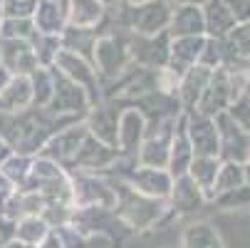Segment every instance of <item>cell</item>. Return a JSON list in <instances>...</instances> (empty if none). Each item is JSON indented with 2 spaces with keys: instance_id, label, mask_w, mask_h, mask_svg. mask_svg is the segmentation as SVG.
Returning a JSON list of instances; mask_svg holds the SVG:
<instances>
[{
  "instance_id": "6da1fadb",
  "label": "cell",
  "mask_w": 250,
  "mask_h": 248,
  "mask_svg": "<svg viewBox=\"0 0 250 248\" xmlns=\"http://www.w3.org/2000/svg\"><path fill=\"white\" fill-rule=\"evenodd\" d=\"M82 119L84 117L55 114L50 107L3 112L0 114V134H3L8 149H15L18 154H25V157H38L57 132Z\"/></svg>"
},
{
  "instance_id": "7a4b0ae2",
  "label": "cell",
  "mask_w": 250,
  "mask_h": 248,
  "mask_svg": "<svg viewBox=\"0 0 250 248\" xmlns=\"http://www.w3.org/2000/svg\"><path fill=\"white\" fill-rule=\"evenodd\" d=\"M106 181H109L117 201H114V214L126 224V228L131 233H141L149 231L154 226H159L166 216H168V206L161 199H149L144 194L134 191L129 184H124L122 179H114V176L102 174Z\"/></svg>"
},
{
  "instance_id": "3957f363",
  "label": "cell",
  "mask_w": 250,
  "mask_h": 248,
  "mask_svg": "<svg viewBox=\"0 0 250 248\" xmlns=\"http://www.w3.org/2000/svg\"><path fill=\"white\" fill-rule=\"evenodd\" d=\"M20 191H30V194H38L50 203H62V206H72V184H69V174L42 157H35L30 174L22 184Z\"/></svg>"
},
{
  "instance_id": "277c9868",
  "label": "cell",
  "mask_w": 250,
  "mask_h": 248,
  "mask_svg": "<svg viewBox=\"0 0 250 248\" xmlns=\"http://www.w3.org/2000/svg\"><path fill=\"white\" fill-rule=\"evenodd\" d=\"M69 226H75L82 233H102L109 236L117 246L126 243L134 233L126 228V224L114 214V208H104V206H84L72 211V221Z\"/></svg>"
},
{
  "instance_id": "5b68a950",
  "label": "cell",
  "mask_w": 250,
  "mask_h": 248,
  "mask_svg": "<svg viewBox=\"0 0 250 248\" xmlns=\"http://www.w3.org/2000/svg\"><path fill=\"white\" fill-rule=\"evenodd\" d=\"M67 174H69V184H72L75 208H84V206L114 208L117 196L102 174H87V171H67Z\"/></svg>"
},
{
  "instance_id": "8992f818",
  "label": "cell",
  "mask_w": 250,
  "mask_h": 248,
  "mask_svg": "<svg viewBox=\"0 0 250 248\" xmlns=\"http://www.w3.org/2000/svg\"><path fill=\"white\" fill-rule=\"evenodd\" d=\"M213 119H216V129H218V159L245 164L250 159V136L228 112H221Z\"/></svg>"
},
{
  "instance_id": "52a82bcc",
  "label": "cell",
  "mask_w": 250,
  "mask_h": 248,
  "mask_svg": "<svg viewBox=\"0 0 250 248\" xmlns=\"http://www.w3.org/2000/svg\"><path fill=\"white\" fill-rule=\"evenodd\" d=\"M240 97H245V94L235 87V82H228L226 75H210L201 99L196 102L193 112L201 114V117H210L213 119V117H218L221 112H228V107Z\"/></svg>"
},
{
  "instance_id": "ba28073f",
  "label": "cell",
  "mask_w": 250,
  "mask_h": 248,
  "mask_svg": "<svg viewBox=\"0 0 250 248\" xmlns=\"http://www.w3.org/2000/svg\"><path fill=\"white\" fill-rule=\"evenodd\" d=\"M119 149L114 147H106L102 144L99 139H94L92 134L84 136L82 141V147L80 152L75 154L72 164H69L64 171H87V174H104V171H109L112 164L119 159Z\"/></svg>"
},
{
  "instance_id": "9c48e42d",
  "label": "cell",
  "mask_w": 250,
  "mask_h": 248,
  "mask_svg": "<svg viewBox=\"0 0 250 248\" xmlns=\"http://www.w3.org/2000/svg\"><path fill=\"white\" fill-rule=\"evenodd\" d=\"M122 112L124 110H122L119 102H97L84 114V127L94 139L102 141V144L117 149V129H119Z\"/></svg>"
},
{
  "instance_id": "30bf717a",
  "label": "cell",
  "mask_w": 250,
  "mask_h": 248,
  "mask_svg": "<svg viewBox=\"0 0 250 248\" xmlns=\"http://www.w3.org/2000/svg\"><path fill=\"white\" fill-rule=\"evenodd\" d=\"M87 134H89V132H87V127H84V119L77 122V124H69V127H64L62 132H57V134L47 141L45 149H42L38 157L50 159V161L60 164L62 169H67L69 164H72L75 154L80 152V147H82V141H84Z\"/></svg>"
},
{
  "instance_id": "8fae6325",
  "label": "cell",
  "mask_w": 250,
  "mask_h": 248,
  "mask_svg": "<svg viewBox=\"0 0 250 248\" xmlns=\"http://www.w3.org/2000/svg\"><path fill=\"white\" fill-rule=\"evenodd\" d=\"M166 206L176 219H188L196 216L208 206L206 194L188 179V176H178L171 184V191L166 196Z\"/></svg>"
},
{
  "instance_id": "7c38bea8",
  "label": "cell",
  "mask_w": 250,
  "mask_h": 248,
  "mask_svg": "<svg viewBox=\"0 0 250 248\" xmlns=\"http://www.w3.org/2000/svg\"><path fill=\"white\" fill-rule=\"evenodd\" d=\"M176 122L164 124V127L144 134V141H141V147L136 152L139 166H151V169H166L168 166V149H171V136H173Z\"/></svg>"
},
{
  "instance_id": "4fadbf2b",
  "label": "cell",
  "mask_w": 250,
  "mask_h": 248,
  "mask_svg": "<svg viewBox=\"0 0 250 248\" xmlns=\"http://www.w3.org/2000/svg\"><path fill=\"white\" fill-rule=\"evenodd\" d=\"M92 107V102L87 97V92L75 85L67 77H57L55 80V92L50 99V110L55 114H67V117H84Z\"/></svg>"
},
{
  "instance_id": "5bb4252c",
  "label": "cell",
  "mask_w": 250,
  "mask_h": 248,
  "mask_svg": "<svg viewBox=\"0 0 250 248\" xmlns=\"http://www.w3.org/2000/svg\"><path fill=\"white\" fill-rule=\"evenodd\" d=\"M186 124V136L191 141L193 157H218V129L216 119L201 117L196 112L184 117Z\"/></svg>"
},
{
  "instance_id": "9a60e30c",
  "label": "cell",
  "mask_w": 250,
  "mask_h": 248,
  "mask_svg": "<svg viewBox=\"0 0 250 248\" xmlns=\"http://www.w3.org/2000/svg\"><path fill=\"white\" fill-rule=\"evenodd\" d=\"M144 134H146V119L141 117L139 110L134 107H126L119 117V129H117V149L122 157H129V159H136V152L144 141Z\"/></svg>"
},
{
  "instance_id": "2e32d148",
  "label": "cell",
  "mask_w": 250,
  "mask_h": 248,
  "mask_svg": "<svg viewBox=\"0 0 250 248\" xmlns=\"http://www.w3.org/2000/svg\"><path fill=\"white\" fill-rule=\"evenodd\" d=\"M181 114L173 127V136H171V149H168V166L166 171L171 174V179H178V176H186L191 161H193V149H191V141L186 136V124H184Z\"/></svg>"
},
{
  "instance_id": "e0dca14e",
  "label": "cell",
  "mask_w": 250,
  "mask_h": 248,
  "mask_svg": "<svg viewBox=\"0 0 250 248\" xmlns=\"http://www.w3.org/2000/svg\"><path fill=\"white\" fill-rule=\"evenodd\" d=\"M55 233L60 236L64 248H117V243L109 236H102V233H82L75 226H60L55 228Z\"/></svg>"
},
{
  "instance_id": "ac0fdd59",
  "label": "cell",
  "mask_w": 250,
  "mask_h": 248,
  "mask_svg": "<svg viewBox=\"0 0 250 248\" xmlns=\"http://www.w3.org/2000/svg\"><path fill=\"white\" fill-rule=\"evenodd\" d=\"M245 184V174H243V164H235V161H221V169L216 174V181H213L210 191L206 194V201H213L216 196L230 191V189H238Z\"/></svg>"
},
{
  "instance_id": "d6986e66",
  "label": "cell",
  "mask_w": 250,
  "mask_h": 248,
  "mask_svg": "<svg viewBox=\"0 0 250 248\" xmlns=\"http://www.w3.org/2000/svg\"><path fill=\"white\" fill-rule=\"evenodd\" d=\"M181 248H223V243L208 221H196L181 233Z\"/></svg>"
},
{
  "instance_id": "ffe728a7",
  "label": "cell",
  "mask_w": 250,
  "mask_h": 248,
  "mask_svg": "<svg viewBox=\"0 0 250 248\" xmlns=\"http://www.w3.org/2000/svg\"><path fill=\"white\" fill-rule=\"evenodd\" d=\"M218 169H221V159H218V157H193V161H191L186 176H188V179H191L203 194H208L210 186H213V181H216Z\"/></svg>"
},
{
  "instance_id": "44dd1931",
  "label": "cell",
  "mask_w": 250,
  "mask_h": 248,
  "mask_svg": "<svg viewBox=\"0 0 250 248\" xmlns=\"http://www.w3.org/2000/svg\"><path fill=\"white\" fill-rule=\"evenodd\" d=\"M208 80H210V75L203 72V69H193V72L184 80L181 92H178V94H181V97H178V102H181L184 114H191V112H193V107H196V102L201 99V94H203Z\"/></svg>"
},
{
  "instance_id": "7402d4cb",
  "label": "cell",
  "mask_w": 250,
  "mask_h": 248,
  "mask_svg": "<svg viewBox=\"0 0 250 248\" xmlns=\"http://www.w3.org/2000/svg\"><path fill=\"white\" fill-rule=\"evenodd\" d=\"M52 228L40 219V216H22L18 224H15V238L27 243V246H38Z\"/></svg>"
},
{
  "instance_id": "603a6c76",
  "label": "cell",
  "mask_w": 250,
  "mask_h": 248,
  "mask_svg": "<svg viewBox=\"0 0 250 248\" xmlns=\"http://www.w3.org/2000/svg\"><path fill=\"white\" fill-rule=\"evenodd\" d=\"M208 206L218 208V211H238V208H248L250 206V186L243 184L238 189H230L221 196H216L213 201H208Z\"/></svg>"
},
{
  "instance_id": "cb8c5ba5",
  "label": "cell",
  "mask_w": 250,
  "mask_h": 248,
  "mask_svg": "<svg viewBox=\"0 0 250 248\" xmlns=\"http://www.w3.org/2000/svg\"><path fill=\"white\" fill-rule=\"evenodd\" d=\"M30 166H32V157H25V154H15V157H8L3 161V174L5 179H10L13 184H25L27 174H30Z\"/></svg>"
},
{
  "instance_id": "d4e9b609",
  "label": "cell",
  "mask_w": 250,
  "mask_h": 248,
  "mask_svg": "<svg viewBox=\"0 0 250 248\" xmlns=\"http://www.w3.org/2000/svg\"><path fill=\"white\" fill-rule=\"evenodd\" d=\"M228 114L243 127V132L250 136V99L248 97H240L235 99L230 107H228Z\"/></svg>"
},
{
  "instance_id": "484cf974",
  "label": "cell",
  "mask_w": 250,
  "mask_h": 248,
  "mask_svg": "<svg viewBox=\"0 0 250 248\" xmlns=\"http://www.w3.org/2000/svg\"><path fill=\"white\" fill-rule=\"evenodd\" d=\"M35 248H64V246H62L60 236H57L55 231H50V233H47V236H45V238H42L38 246H35Z\"/></svg>"
},
{
  "instance_id": "4316f807",
  "label": "cell",
  "mask_w": 250,
  "mask_h": 248,
  "mask_svg": "<svg viewBox=\"0 0 250 248\" xmlns=\"http://www.w3.org/2000/svg\"><path fill=\"white\" fill-rule=\"evenodd\" d=\"M3 248H35V246H27V243H22V241H18V238H15V241H10V243H5Z\"/></svg>"
},
{
  "instance_id": "83f0119b",
  "label": "cell",
  "mask_w": 250,
  "mask_h": 248,
  "mask_svg": "<svg viewBox=\"0 0 250 248\" xmlns=\"http://www.w3.org/2000/svg\"><path fill=\"white\" fill-rule=\"evenodd\" d=\"M243 174H245V184L250 186V159H248V161L243 164Z\"/></svg>"
},
{
  "instance_id": "f1b7e54d",
  "label": "cell",
  "mask_w": 250,
  "mask_h": 248,
  "mask_svg": "<svg viewBox=\"0 0 250 248\" xmlns=\"http://www.w3.org/2000/svg\"><path fill=\"white\" fill-rule=\"evenodd\" d=\"M245 97H248V99H250V90H248V92H245Z\"/></svg>"
}]
</instances>
